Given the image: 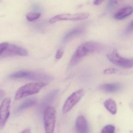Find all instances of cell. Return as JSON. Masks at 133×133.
<instances>
[{
  "label": "cell",
  "mask_w": 133,
  "mask_h": 133,
  "mask_svg": "<svg viewBox=\"0 0 133 133\" xmlns=\"http://www.w3.org/2000/svg\"><path fill=\"white\" fill-rule=\"evenodd\" d=\"M103 47L98 42H84L79 45L73 54L70 60L69 65L73 66L79 63L84 57L90 54L99 52L102 50Z\"/></svg>",
  "instance_id": "obj_1"
},
{
  "label": "cell",
  "mask_w": 133,
  "mask_h": 133,
  "mask_svg": "<svg viewBox=\"0 0 133 133\" xmlns=\"http://www.w3.org/2000/svg\"><path fill=\"white\" fill-rule=\"evenodd\" d=\"M46 82H37L27 84L18 89L15 95L16 100H19L23 98L32 95L37 94L45 87L48 85Z\"/></svg>",
  "instance_id": "obj_2"
},
{
  "label": "cell",
  "mask_w": 133,
  "mask_h": 133,
  "mask_svg": "<svg viewBox=\"0 0 133 133\" xmlns=\"http://www.w3.org/2000/svg\"><path fill=\"white\" fill-rule=\"evenodd\" d=\"M56 121L55 109L52 106H48L44 112V123L46 133H54Z\"/></svg>",
  "instance_id": "obj_3"
},
{
  "label": "cell",
  "mask_w": 133,
  "mask_h": 133,
  "mask_svg": "<svg viewBox=\"0 0 133 133\" xmlns=\"http://www.w3.org/2000/svg\"><path fill=\"white\" fill-rule=\"evenodd\" d=\"M107 58L111 62L117 66L125 68L133 67V59L122 57L119 55L117 50H114L111 53L107 55Z\"/></svg>",
  "instance_id": "obj_4"
},
{
  "label": "cell",
  "mask_w": 133,
  "mask_h": 133,
  "mask_svg": "<svg viewBox=\"0 0 133 133\" xmlns=\"http://www.w3.org/2000/svg\"><path fill=\"white\" fill-rule=\"evenodd\" d=\"M90 14L86 12H79L75 14H60L52 17L49 20L50 23H53L60 21H78L83 20L88 18Z\"/></svg>",
  "instance_id": "obj_5"
},
{
  "label": "cell",
  "mask_w": 133,
  "mask_h": 133,
  "mask_svg": "<svg viewBox=\"0 0 133 133\" xmlns=\"http://www.w3.org/2000/svg\"><path fill=\"white\" fill-rule=\"evenodd\" d=\"M84 94V91L83 89H80L71 95L63 105V113L65 114L69 111L80 101Z\"/></svg>",
  "instance_id": "obj_6"
},
{
  "label": "cell",
  "mask_w": 133,
  "mask_h": 133,
  "mask_svg": "<svg viewBox=\"0 0 133 133\" xmlns=\"http://www.w3.org/2000/svg\"><path fill=\"white\" fill-rule=\"evenodd\" d=\"M11 103V98H6L3 100L0 106V129L4 128L10 115Z\"/></svg>",
  "instance_id": "obj_7"
},
{
  "label": "cell",
  "mask_w": 133,
  "mask_h": 133,
  "mask_svg": "<svg viewBox=\"0 0 133 133\" xmlns=\"http://www.w3.org/2000/svg\"><path fill=\"white\" fill-rule=\"evenodd\" d=\"M28 55L27 50L22 48L14 44H9L8 47L0 55L1 57L14 56H27Z\"/></svg>",
  "instance_id": "obj_8"
},
{
  "label": "cell",
  "mask_w": 133,
  "mask_h": 133,
  "mask_svg": "<svg viewBox=\"0 0 133 133\" xmlns=\"http://www.w3.org/2000/svg\"><path fill=\"white\" fill-rule=\"evenodd\" d=\"M75 128L78 133L88 132V124L86 119L83 116H78L77 118Z\"/></svg>",
  "instance_id": "obj_9"
},
{
  "label": "cell",
  "mask_w": 133,
  "mask_h": 133,
  "mask_svg": "<svg viewBox=\"0 0 133 133\" xmlns=\"http://www.w3.org/2000/svg\"><path fill=\"white\" fill-rule=\"evenodd\" d=\"M30 80L36 81L38 82H43L47 83L52 79V78L50 76L38 73L33 72H30V74L25 78Z\"/></svg>",
  "instance_id": "obj_10"
},
{
  "label": "cell",
  "mask_w": 133,
  "mask_h": 133,
  "mask_svg": "<svg viewBox=\"0 0 133 133\" xmlns=\"http://www.w3.org/2000/svg\"><path fill=\"white\" fill-rule=\"evenodd\" d=\"M122 86L119 84L107 83L101 85L99 89L106 93H112L117 92L121 90Z\"/></svg>",
  "instance_id": "obj_11"
},
{
  "label": "cell",
  "mask_w": 133,
  "mask_h": 133,
  "mask_svg": "<svg viewBox=\"0 0 133 133\" xmlns=\"http://www.w3.org/2000/svg\"><path fill=\"white\" fill-rule=\"evenodd\" d=\"M133 8L131 6H127L120 9L114 16V18L118 20H122L129 16L132 13Z\"/></svg>",
  "instance_id": "obj_12"
},
{
  "label": "cell",
  "mask_w": 133,
  "mask_h": 133,
  "mask_svg": "<svg viewBox=\"0 0 133 133\" xmlns=\"http://www.w3.org/2000/svg\"><path fill=\"white\" fill-rule=\"evenodd\" d=\"M104 106L111 114L115 115L117 113V106L116 102L112 98L107 99L104 103Z\"/></svg>",
  "instance_id": "obj_13"
},
{
  "label": "cell",
  "mask_w": 133,
  "mask_h": 133,
  "mask_svg": "<svg viewBox=\"0 0 133 133\" xmlns=\"http://www.w3.org/2000/svg\"><path fill=\"white\" fill-rule=\"evenodd\" d=\"M37 102V100L35 98H30L27 99L22 103L16 110V112H19L28 108L34 105Z\"/></svg>",
  "instance_id": "obj_14"
},
{
  "label": "cell",
  "mask_w": 133,
  "mask_h": 133,
  "mask_svg": "<svg viewBox=\"0 0 133 133\" xmlns=\"http://www.w3.org/2000/svg\"><path fill=\"white\" fill-rule=\"evenodd\" d=\"M84 31V29L81 27L75 28L68 33L63 38V41L66 42L71 39L72 38L82 34Z\"/></svg>",
  "instance_id": "obj_15"
},
{
  "label": "cell",
  "mask_w": 133,
  "mask_h": 133,
  "mask_svg": "<svg viewBox=\"0 0 133 133\" xmlns=\"http://www.w3.org/2000/svg\"><path fill=\"white\" fill-rule=\"evenodd\" d=\"M30 71L20 70L10 74L9 76V78L12 79L22 78L25 79L30 74Z\"/></svg>",
  "instance_id": "obj_16"
},
{
  "label": "cell",
  "mask_w": 133,
  "mask_h": 133,
  "mask_svg": "<svg viewBox=\"0 0 133 133\" xmlns=\"http://www.w3.org/2000/svg\"><path fill=\"white\" fill-rule=\"evenodd\" d=\"M41 15V14L39 12H30L27 13L26 16L28 21L33 22L39 18L40 17Z\"/></svg>",
  "instance_id": "obj_17"
},
{
  "label": "cell",
  "mask_w": 133,
  "mask_h": 133,
  "mask_svg": "<svg viewBox=\"0 0 133 133\" xmlns=\"http://www.w3.org/2000/svg\"><path fill=\"white\" fill-rule=\"evenodd\" d=\"M115 127L111 125H109L105 127L102 130L101 133H115Z\"/></svg>",
  "instance_id": "obj_18"
},
{
  "label": "cell",
  "mask_w": 133,
  "mask_h": 133,
  "mask_svg": "<svg viewBox=\"0 0 133 133\" xmlns=\"http://www.w3.org/2000/svg\"><path fill=\"white\" fill-rule=\"evenodd\" d=\"M9 44L7 42H4V43H0V55L8 47Z\"/></svg>",
  "instance_id": "obj_19"
},
{
  "label": "cell",
  "mask_w": 133,
  "mask_h": 133,
  "mask_svg": "<svg viewBox=\"0 0 133 133\" xmlns=\"http://www.w3.org/2000/svg\"><path fill=\"white\" fill-rule=\"evenodd\" d=\"M118 72V70L114 68H109L105 70L104 73L105 74H112Z\"/></svg>",
  "instance_id": "obj_20"
},
{
  "label": "cell",
  "mask_w": 133,
  "mask_h": 133,
  "mask_svg": "<svg viewBox=\"0 0 133 133\" xmlns=\"http://www.w3.org/2000/svg\"><path fill=\"white\" fill-rule=\"evenodd\" d=\"M63 54H64V51L61 48H59L56 53V56H55L56 59H59L61 58L63 56Z\"/></svg>",
  "instance_id": "obj_21"
},
{
  "label": "cell",
  "mask_w": 133,
  "mask_h": 133,
  "mask_svg": "<svg viewBox=\"0 0 133 133\" xmlns=\"http://www.w3.org/2000/svg\"><path fill=\"white\" fill-rule=\"evenodd\" d=\"M133 31V22L130 23L129 25L128 26L127 29H126V32L127 33H132Z\"/></svg>",
  "instance_id": "obj_22"
},
{
  "label": "cell",
  "mask_w": 133,
  "mask_h": 133,
  "mask_svg": "<svg viewBox=\"0 0 133 133\" xmlns=\"http://www.w3.org/2000/svg\"><path fill=\"white\" fill-rule=\"evenodd\" d=\"M105 0H94L93 2L94 4L96 5H99L103 3Z\"/></svg>",
  "instance_id": "obj_23"
},
{
  "label": "cell",
  "mask_w": 133,
  "mask_h": 133,
  "mask_svg": "<svg viewBox=\"0 0 133 133\" xmlns=\"http://www.w3.org/2000/svg\"><path fill=\"white\" fill-rule=\"evenodd\" d=\"M5 93L4 91L0 90V100L2 99L5 95Z\"/></svg>",
  "instance_id": "obj_24"
},
{
  "label": "cell",
  "mask_w": 133,
  "mask_h": 133,
  "mask_svg": "<svg viewBox=\"0 0 133 133\" xmlns=\"http://www.w3.org/2000/svg\"><path fill=\"white\" fill-rule=\"evenodd\" d=\"M21 133H30V130L29 129H26Z\"/></svg>",
  "instance_id": "obj_25"
}]
</instances>
